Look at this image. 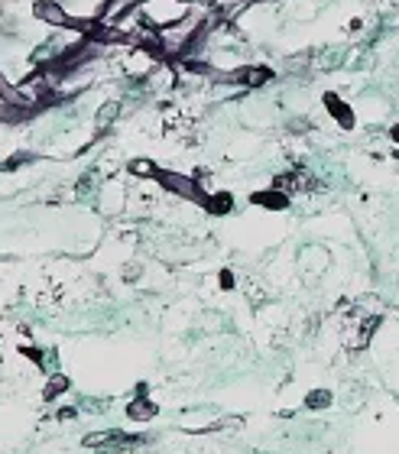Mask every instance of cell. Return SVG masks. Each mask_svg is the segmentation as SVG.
<instances>
[{"mask_svg":"<svg viewBox=\"0 0 399 454\" xmlns=\"http://www.w3.org/2000/svg\"><path fill=\"white\" fill-rule=\"evenodd\" d=\"M331 402H335V393H331V390H308L305 393V409H312V412L331 409Z\"/></svg>","mask_w":399,"mask_h":454,"instance_id":"5","label":"cell"},{"mask_svg":"<svg viewBox=\"0 0 399 454\" xmlns=\"http://www.w3.org/2000/svg\"><path fill=\"white\" fill-rule=\"evenodd\" d=\"M325 108H328V114L335 117V123H338L341 130H354V127H357V117H354L351 104H347V101H341L335 91L325 94Z\"/></svg>","mask_w":399,"mask_h":454,"instance_id":"2","label":"cell"},{"mask_svg":"<svg viewBox=\"0 0 399 454\" xmlns=\"http://www.w3.org/2000/svg\"><path fill=\"white\" fill-rule=\"evenodd\" d=\"M250 201H254V205H260V208H269V211L289 208V195L279 192V188H269V192H254V195H250Z\"/></svg>","mask_w":399,"mask_h":454,"instance_id":"4","label":"cell"},{"mask_svg":"<svg viewBox=\"0 0 399 454\" xmlns=\"http://www.w3.org/2000/svg\"><path fill=\"white\" fill-rule=\"evenodd\" d=\"M156 412H159V406H156L153 399H146V386H140L137 399L127 402V419H133V422H150Z\"/></svg>","mask_w":399,"mask_h":454,"instance_id":"3","label":"cell"},{"mask_svg":"<svg viewBox=\"0 0 399 454\" xmlns=\"http://www.w3.org/2000/svg\"><path fill=\"white\" fill-rule=\"evenodd\" d=\"M143 441V435H127V431H94L85 438V448H98L101 454H127Z\"/></svg>","mask_w":399,"mask_h":454,"instance_id":"1","label":"cell"},{"mask_svg":"<svg viewBox=\"0 0 399 454\" xmlns=\"http://www.w3.org/2000/svg\"><path fill=\"white\" fill-rule=\"evenodd\" d=\"M65 390H69V377H62V373H55V377L49 380V386H46V393H43V396H46L49 402H52L55 396H62Z\"/></svg>","mask_w":399,"mask_h":454,"instance_id":"8","label":"cell"},{"mask_svg":"<svg viewBox=\"0 0 399 454\" xmlns=\"http://www.w3.org/2000/svg\"><path fill=\"white\" fill-rule=\"evenodd\" d=\"M230 208H234V198H230L227 192L208 195V201H205V211H211V215H227Z\"/></svg>","mask_w":399,"mask_h":454,"instance_id":"6","label":"cell"},{"mask_svg":"<svg viewBox=\"0 0 399 454\" xmlns=\"http://www.w3.org/2000/svg\"><path fill=\"white\" fill-rule=\"evenodd\" d=\"M221 289H234V276H230V270H221Z\"/></svg>","mask_w":399,"mask_h":454,"instance_id":"9","label":"cell"},{"mask_svg":"<svg viewBox=\"0 0 399 454\" xmlns=\"http://www.w3.org/2000/svg\"><path fill=\"white\" fill-rule=\"evenodd\" d=\"M234 429H244V416H227V419H218V422L205 425V429H198V431H205V435H218V431H234Z\"/></svg>","mask_w":399,"mask_h":454,"instance_id":"7","label":"cell"}]
</instances>
